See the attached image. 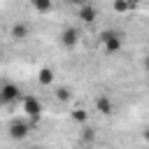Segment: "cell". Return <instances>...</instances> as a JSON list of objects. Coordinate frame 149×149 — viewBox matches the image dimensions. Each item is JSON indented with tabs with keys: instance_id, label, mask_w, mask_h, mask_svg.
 Masks as SVG:
<instances>
[{
	"instance_id": "obj_1",
	"label": "cell",
	"mask_w": 149,
	"mask_h": 149,
	"mask_svg": "<svg viewBox=\"0 0 149 149\" xmlns=\"http://www.w3.org/2000/svg\"><path fill=\"white\" fill-rule=\"evenodd\" d=\"M21 109H23V114H26L30 121H40V116H42V112H44V105H42V100L35 98V95H21Z\"/></svg>"
},
{
	"instance_id": "obj_2",
	"label": "cell",
	"mask_w": 149,
	"mask_h": 149,
	"mask_svg": "<svg viewBox=\"0 0 149 149\" xmlns=\"http://www.w3.org/2000/svg\"><path fill=\"white\" fill-rule=\"evenodd\" d=\"M21 95H23L21 88H19L16 84H12V81H5V84L0 86V105H2V107H9V105L19 102Z\"/></svg>"
},
{
	"instance_id": "obj_3",
	"label": "cell",
	"mask_w": 149,
	"mask_h": 149,
	"mask_svg": "<svg viewBox=\"0 0 149 149\" xmlns=\"http://www.w3.org/2000/svg\"><path fill=\"white\" fill-rule=\"evenodd\" d=\"M100 40H102V47H105L107 54H116V51H121V47H123V37H121V33H116V30H105V33L100 35Z\"/></svg>"
},
{
	"instance_id": "obj_4",
	"label": "cell",
	"mask_w": 149,
	"mask_h": 149,
	"mask_svg": "<svg viewBox=\"0 0 149 149\" xmlns=\"http://www.w3.org/2000/svg\"><path fill=\"white\" fill-rule=\"evenodd\" d=\"M79 37H81V33H79L74 26L63 28V30H61V35H58V40H61V44H63L65 49H74V47L79 44Z\"/></svg>"
},
{
	"instance_id": "obj_5",
	"label": "cell",
	"mask_w": 149,
	"mask_h": 149,
	"mask_svg": "<svg viewBox=\"0 0 149 149\" xmlns=\"http://www.w3.org/2000/svg\"><path fill=\"white\" fill-rule=\"evenodd\" d=\"M7 133H9L12 140H26V137L30 135V126H28L26 121H19V119H16V121L9 123V130H7Z\"/></svg>"
},
{
	"instance_id": "obj_6",
	"label": "cell",
	"mask_w": 149,
	"mask_h": 149,
	"mask_svg": "<svg viewBox=\"0 0 149 149\" xmlns=\"http://www.w3.org/2000/svg\"><path fill=\"white\" fill-rule=\"evenodd\" d=\"M77 19H81V23H93V21L98 19V9L93 7V2H84V5H79V9H77Z\"/></svg>"
},
{
	"instance_id": "obj_7",
	"label": "cell",
	"mask_w": 149,
	"mask_h": 149,
	"mask_svg": "<svg viewBox=\"0 0 149 149\" xmlns=\"http://www.w3.org/2000/svg\"><path fill=\"white\" fill-rule=\"evenodd\" d=\"M28 35H30L28 23H14L12 30H9V37H12L14 42H23V40H28Z\"/></svg>"
},
{
	"instance_id": "obj_8",
	"label": "cell",
	"mask_w": 149,
	"mask_h": 149,
	"mask_svg": "<svg viewBox=\"0 0 149 149\" xmlns=\"http://www.w3.org/2000/svg\"><path fill=\"white\" fill-rule=\"evenodd\" d=\"M56 81V72L51 68H40L37 70V84L40 86H51Z\"/></svg>"
},
{
	"instance_id": "obj_9",
	"label": "cell",
	"mask_w": 149,
	"mask_h": 149,
	"mask_svg": "<svg viewBox=\"0 0 149 149\" xmlns=\"http://www.w3.org/2000/svg\"><path fill=\"white\" fill-rule=\"evenodd\" d=\"M95 109H98L102 116H109V114L114 112V102H112L107 95H98V98H95Z\"/></svg>"
},
{
	"instance_id": "obj_10",
	"label": "cell",
	"mask_w": 149,
	"mask_h": 149,
	"mask_svg": "<svg viewBox=\"0 0 149 149\" xmlns=\"http://www.w3.org/2000/svg\"><path fill=\"white\" fill-rule=\"evenodd\" d=\"M30 7L37 14H47V12L54 9V0H30Z\"/></svg>"
},
{
	"instance_id": "obj_11",
	"label": "cell",
	"mask_w": 149,
	"mask_h": 149,
	"mask_svg": "<svg viewBox=\"0 0 149 149\" xmlns=\"http://www.w3.org/2000/svg\"><path fill=\"white\" fill-rule=\"evenodd\" d=\"M70 98H72V91L68 86H56V100L58 102H70Z\"/></svg>"
},
{
	"instance_id": "obj_12",
	"label": "cell",
	"mask_w": 149,
	"mask_h": 149,
	"mask_svg": "<svg viewBox=\"0 0 149 149\" xmlns=\"http://www.w3.org/2000/svg\"><path fill=\"white\" fill-rule=\"evenodd\" d=\"M70 116H72V121H77V123H86V121H88V112H86L84 107H77Z\"/></svg>"
},
{
	"instance_id": "obj_13",
	"label": "cell",
	"mask_w": 149,
	"mask_h": 149,
	"mask_svg": "<svg viewBox=\"0 0 149 149\" xmlns=\"http://www.w3.org/2000/svg\"><path fill=\"white\" fill-rule=\"evenodd\" d=\"M114 12H116V14L130 12V2H128V0H114Z\"/></svg>"
},
{
	"instance_id": "obj_14",
	"label": "cell",
	"mask_w": 149,
	"mask_h": 149,
	"mask_svg": "<svg viewBox=\"0 0 149 149\" xmlns=\"http://www.w3.org/2000/svg\"><path fill=\"white\" fill-rule=\"evenodd\" d=\"M81 135H84V140H86V142H91V140H95V130H91V128H86V130H84Z\"/></svg>"
},
{
	"instance_id": "obj_15",
	"label": "cell",
	"mask_w": 149,
	"mask_h": 149,
	"mask_svg": "<svg viewBox=\"0 0 149 149\" xmlns=\"http://www.w3.org/2000/svg\"><path fill=\"white\" fill-rule=\"evenodd\" d=\"M70 5H74V7H79V5H84V2H88V0H68Z\"/></svg>"
},
{
	"instance_id": "obj_16",
	"label": "cell",
	"mask_w": 149,
	"mask_h": 149,
	"mask_svg": "<svg viewBox=\"0 0 149 149\" xmlns=\"http://www.w3.org/2000/svg\"><path fill=\"white\" fill-rule=\"evenodd\" d=\"M128 2H130V7H135V5H140L142 0H128Z\"/></svg>"
}]
</instances>
